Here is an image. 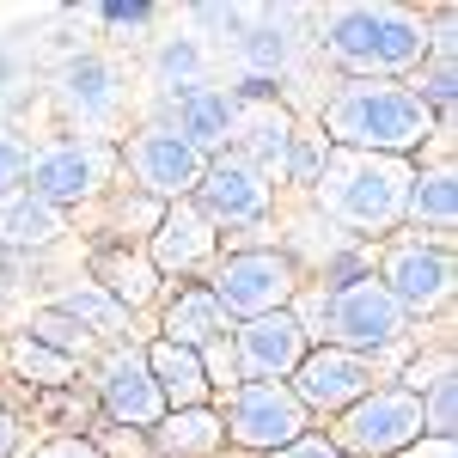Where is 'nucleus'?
Segmentation results:
<instances>
[{"label":"nucleus","mask_w":458,"mask_h":458,"mask_svg":"<svg viewBox=\"0 0 458 458\" xmlns=\"http://www.w3.org/2000/svg\"><path fill=\"white\" fill-rule=\"evenodd\" d=\"M214 306L226 318H239V324H250V318H269V312H287L293 306V293H300V269H293V257H282V250L257 245V250H233L220 269H214Z\"/></svg>","instance_id":"5"},{"label":"nucleus","mask_w":458,"mask_h":458,"mask_svg":"<svg viewBox=\"0 0 458 458\" xmlns=\"http://www.w3.org/2000/svg\"><path fill=\"white\" fill-rule=\"evenodd\" d=\"M190 202H196V214L208 226H257L269 214V183L250 165H239V159H214Z\"/></svg>","instance_id":"13"},{"label":"nucleus","mask_w":458,"mask_h":458,"mask_svg":"<svg viewBox=\"0 0 458 458\" xmlns=\"http://www.w3.org/2000/svg\"><path fill=\"white\" fill-rule=\"evenodd\" d=\"M263 25H245L239 31V62L250 68V80H276V73L287 68V55H293V37H287V19L293 13H257Z\"/></svg>","instance_id":"22"},{"label":"nucleus","mask_w":458,"mask_h":458,"mask_svg":"<svg viewBox=\"0 0 458 458\" xmlns=\"http://www.w3.org/2000/svg\"><path fill=\"white\" fill-rule=\"evenodd\" d=\"M62 105L80 116V123H105L116 110V68L105 55H73L62 68Z\"/></svg>","instance_id":"19"},{"label":"nucleus","mask_w":458,"mask_h":458,"mask_svg":"<svg viewBox=\"0 0 458 458\" xmlns=\"http://www.w3.org/2000/svg\"><path fill=\"white\" fill-rule=\"evenodd\" d=\"M318 312H324V330H318V336H324L330 349L360 354V360L397 349V343L410 336V312L386 293L379 276H360V282L324 293V300H318Z\"/></svg>","instance_id":"4"},{"label":"nucleus","mask_w":458,"mask_h":458,"mask_svg":"<svg viewBox=\"0 0 458 458\" xmlns=\"http://www.w3.org/2000/svg\"><path fill=\"white\" fill-rule=\"evenodd\" d=\"M403 220L434 226V233H453V220H458V177H453V165L416 172V183H410V202H403Z\"/></svg>","instance_id":"23"},{"label":"nucleus","mask_w":458,"mask_h":458,"mask_svg":"<svg viewBox=\"0 0 458 458\" xmlns=\"http://www.w3.org/2000/svg\"><path fill=\"white\" fill-rule=\"evenodd\" d=\"M153 80L165 86V98H183L202 86V43L196 37H165L153 49Z\"/></svg>","instance_id":"27"},{"label":"nucleus","mask_w":458,"mask_h":458,"mask_svg":"<svg viewBox=\"0 0 458 458\" xmlns=\"http://www.w3.org/2000/svg\"><path fill=\"white\" fill-rule=\"evenodd\" d=\"M19 440H25L19 416H13V410H0V458H13V453H19Z\"/></svg>","instance_id":"38"},{"label":"nucleus","mask_w":458,"mask_h":458,"mask_svg":"<svg viewBox=\"0 0 458 458\" xmlns=\"http://www.w3.org/2000/svg\"><path fill=\"white\" fill-rule=\"evenodd\" d=\"M55 233H62V220L49 202H37V196H13L6 208H0V239L19 250H43L55 245Z\"/></svg>","instance_id":"26"},{"label":"nucleus","mask_w":458,"mask_h":458,"mask_svg":"<svg viewBox=\"0 0 458 458\" xmlns=\"http://www.w3.org/2000/svg\"><path fill=\"white\" fill-rule=\"evenodd\" d=\"M55 312L73 318L86 336H123V330H129V306H116L98 282H80L73 293H62V300H55Z\"/></svg>","instance_id":"24"},{"label":"nucleus","mask_w":458,"mask_h":458,"mask_svg":"<svg viewBox=\"0 0 458 458\" xmlns=\"http://www.w3.org/2000/svg\"><path fill=\"white\" fill-rule=\"evenodd\" d=\"M324 159H330V141H324V135H293V147H287V172H282V177H293V183H318Z\"/></svg>","instance_id":"31"},{"label":"nucleus","mask_w":458,"mask_h":458,"mask_svg":"<svg viewBox=\"0 0 458 458\" xmlns=\"http://www.w3.org/2000/svg\"><path fill=\"white\" fill-rule=\"evenodd\" d=\"M190 25H196L202 37H233V43H239V31H245V6L202 0V6H190Z\"/></svg>","instance_id":"32"},{"label":"nucleus","mask_w":458,"mask_h":458,"mask_svg":"<svg viewBox=\"0 0 458 458\" xmlns=\"http://www.w3.org/2000/svg\"><path fill=\"white\" fill-rule=\"evenodd\" d=\"M214 336H226V312L214 306L208 287H183L172 306H165V336H159V343H177V349H208Z\"/></svg>","instance_id":"21"},{"label":"nucleus","mask_w":458,"mask_h":458,"mask_svg":"<svg viewBox=\"0 0 458 458\" xmlns=\"http://www.w3.org/2000/svg\"><path fill=\"white\" fill-rule=\"evenodd\" d=\"M220 428L245 446V453H282L306 434V410L287 391V379H250L226 391V416Z\"/></svg>","instance_id":"7"},{"label":"nucleus","mask_w":458,"mask_h":458,"mask_svg":"<svg viewBox=\"0 0 458 458\" xmlns=\"http://www.w3.org/2000/svg\"><path fill=\"white\" fill-rule=\"evenodd\" d=\"M123 159H129V172L141 183V196H153V202H190L202 172H208V159L183 141L177 129H153V123L129 141Z\"/></svg>","instance_id":"8"},{"label":"nucleus","mask_w":458,"mask_h":458,"mask_svg":"<svg viewBox=\"0 0 458 458\" xmlns=\"http://www.w3.org/2000/svg\"><path fill=\"white\" fill-rule=\"evenodd\" d=\"M416 440H422V403L403 386H373L360 403L343 410L330 446L336 453H360V458H397Z\"/></svg>","instance_id":"6"},{"label":"nucleus","mask_w":458,"mask_h":458,"mask_svg":"<svg viewBox=\"0 0 458 458\" xmlns=\"http://www.w3.org/2000/svg\"><path fill=\"white\" fill-rule=\"evenodd\" d=\"M98 287H105L116 306H147L153 300V287H159V269L147 263V257H129V250H110V257H98Z\"/></svg>","instance_id":"25"},{"label":"nucleus","mask_w":458,"mask_h":458,"mask_svg":"<svg viewBox=\"0 0 458 458\" xmlns=\"http://www.w3.org/2000/svg\"><path fill=\"white\" fill-rule=\"evenodd\" d=\"M25 172H31V159H25V141L0 129V196H13V190L25 183Z\"/></svg>","instance_id":"34"},{"label":"nucleus","mask_w":458,"mask_h":458,"mask_svg":"<svg viewBox=\"0 0 458 458\" xmlns=\"http://www.w3.org/2000/svg\"><path fill=\"white\" fill-rule=\"evenodd\" d=\"M293 379V397H300V410L312 416V410H324V416H343L349 403H360L367 391H373V360H360V354L349 349H306V360L287 373Z\"/></svg>","instance_id":"10"},{"label":"nucleus","mask_w":458,"mask_h":458,"mask_svg":"<svg viewBox=\"0 0 458 458\" xmlns=\"http://www.w3.org/2000/svg\"><path fill=\"white\" fill-rule=\"evenodd\" d=\"M324 135H330V147H343V153L410 159L434 135V110L403 80H349L324 105Z\"/></svg>","instance_id":"1"},{"label":"nucleus","mask_w":458,"mask_h":458,"mask_svg":"<svg viewBox=\"0 0 458 458\" xmlns=\"http://www.w3.org/2000/svg\"><path fill=\"white\" fill-rule=\"evenodd\" d=\"M410 183H416L410 159H379V153H343V147H330V159H324L312 190H318V202H324L330 220H343L354 233H391L403 220Z\"/></svg>","instance_id":"3"},{"label":"nucleus","mask_w":458,"mask_h":458,"mask_svg":"<svg viewBox=\"0 0 458 458\" xmlns=\"http://www.w3.org/2000/svg\"><path fill=\"white\" fill-rule=\"evenodd\" d=\"M386 293L403 312H440L453 300V250L446 245H422V239H403L386 250V269H379Z\"/></svg>","instance_id":"11"},{"label":"nucleus","mask_w":458,"mask_h":458,"mask_svg":"<svg viewBox=\"0 0 458 458\" xmlns=\"http://www.w3.org/2000/svg\"><path fill=\"white\" fill-rule=\"evenodd\" d=\"M147 354V373L165 397V410H208V379H202V360L196 349H177V343H153Z\"/></svg>","instance_id":"18"},{"label":"nucleus","mask_w":458,"mask_h":458,"mask_svg":"<svg viewBox=\"0 0 458 458\" xmlns=\"http://www.w3.org/2000/svg\"><path fill=\"white\" fill-rule=\"evenodd\" d=\"M13 367L25 373V379H37V386H68L73 379V360L55 349H43V343H31V336H19L13 343Z\"/></svg>","instance_id":"28"},{"label":"nucleus","mask_w":458,"mask_h":458,"mask_svg":"<svg viewBox=\"0 0 458 458\" xmlns=\"http://www.w3.org/2000/svg\"><path fill=\"white\" fill-rule=\"evenodd\" d=\"M269 458H349V453H336V446L318 440V434H300L293 446H282V453H269Z\"/></svg>","instance_id":"36"},{"label":"nucleus","mask_w":458,"mask_h":458,"mask_svg":"<svg viewBox=\"0 0 458 458\" xmlns=\"http://www.w3.org/2000/svg\"><path fill=\"white\" fill-rule=\"evenodd\" d=\"M147 434H153V453L159 458H208L226 440V428H220L214 410H165Z\"/></svg>","instance_id":"20"},{"label":"nucleus","mask_w":458,"mask_h":458,"mask_svg":"<svg viewBox=\"0 0 458 458\" xmlns=\"http://www.w3.org/2000/svg\"><path fill=\"white\" fill-rule=\"evenodd\" d=\"M31 343H43V349H55V354H68V360H80V354L92 349V336H86L73 318H62L55 306L31 318Z\"/></svg>","instance_id":"30"},{"label":"nucleus","mask_w":458,"mask_h":458,"mask_svg":"<svg viewBox=\"0 0 458 458\" xmlns=\"http://www.w3.org/2000/svg\"><path fill=\"white\" fill-rule=\"evenodd\" d=\"M147 19H153L147 0H110L105 6V25H147Z\"/></svg>","instance_id":"37"},{"label":"nucleus","mask_w":458,"mask_h":458,"mask_svg":"<svg viewBox=\"0 0 458 458\" xmlns=\"http://www.w3.org/2000/svg\"><path fill=\"white\" fill-rule=\"evenodd\" d=\"M0 300H6V263H0Z\"/></svg>","instance_id":"40"},{"label":"nucleus","mask_w":458,"mask_h":458,"mask_svg":"<svg viewBox=\"0 0 458 458\" xmlns=\"http://www.w3.org/2000/svg\"><path fill=\"white\" fill-rule=\"evenodd\" d=\"M196 360H202V379L208 386H239V354H233V336H214L208 349H196Z\"/></svg>","instance_id":"33"},{"label":"nucleus","mask_w":458,"mask_h":458,"mask_svg":"<svg viewBox=\"0 0 458 458\" xmlns=\"http://www.w3.org/2000/svg\"><path fill=\"white\" fill-rule=\"evenodd\" d=\"M98 397H105V416L123 422V428H153L165 416V397H159L153 373H147V354L135 349V343H123V349L98 367Z\"/></svg>","instance_id":"14"},{"label":"nucleus","mask_w":458,"mask_h":458,"mask_svg":"<svg viewBox=\"0 0 458 458\" xmlns=\"http://www.w3.org/2000/svg\"><path fill=\"white\" fill-rule=\"evenodd\" d=\"M239 116H245V105H239L226 86H196V92L177 98V123H172V129L208 159V153H226L233 129H239Z\"/></svg>","instance_id":"16"},{"label":"nucleus","mask_w":458,"mask_h":458,"mask_svg":"<svg viewBox=\"0 0 458 458\" xmlns=\"http://www.w3.org/2000/svg\"><path fill=\"white\" fill-rule=\"evenodd\" d=\"M324 49L354 80H397L428 62V19L403 6H336L324 19Z\"/></svg>","instance_id":"2"},{"label":"nucleus","mask_w":458,"mask_h":458,"mask_svg":"<svg viewBox=\"0 0 458 458\" xmlns=\"http://www.w3.org/2000/svg\"><path fill=\"white\" fill-rule=\"evenodd\" d=\"M403 458H458V453H453V440H428L422 434L416 446H403Z\"/></svg>","instance_id":"39"},{"label":"nucleus","mask_w":458,"mask_h":458,"mask_svg":"<svg viewBox=\"0 0 458 458\" xmlns=\"http://www.w3.org/2000/svg\"><path fill=\"white\" fill-rule=\"evenodd\" d=\"M233 141H239V165L263 177H282L287 172V147H293V123H287V110L276 105H257L250 116H239V129H233Z\"/></svg>","instance_id":"17"},{"label":"nucleus","mask_w":458,"mask_h":458,"mask_svg":"<svg viewBox=\"0 0 458 458\" xmlns=\"http://www.w3.org/2000/svg\"><path fill=\"white\" fill-rule=\"evenodd\" d=\"M416 403H422V434H428V440H453V428H458V379H453V373L434 379Z\"/></svg>","instance_id":"29"},{"label":"nucleus","mask_w":458,"mask_h":458,"mask_svg":"<svg viewBox=\"0 0 458 458\" xmlns=\"http://www.w3.org/2000/svg\"><path fill=\"white\" fill-rule=\"evenodd\" d=\"M116 165V147L105 141H62L49 147V153H37L31 159V190L37 202H49V208H68V202H86V196H98V183L110 177Z\"/></svg>","instance_id":"9"},{"label":"nucleus","mask_w":458,"mask_h":458,"mask_svg":"<svg viewBox=\"0 0 458 458\" xmlns=\"http://www.w3.org/2000/svg\"><path fill=\"white\" fill-rule=\"evenodd\" d=\"M31 458H105L92 440H80V434H62V440H43Z\"/></svg>","instance_id":"35"},{"label":"nucleus","mask_w":458,"mask_h":458,"mask_svg":"<svg viewBox=\"0 0 458 458\" xmlns=\"http://www.w3.org/2000/svg\"><path fill=\"white\" fill-rule=\"evenodd\" d=\"M306 324L293 312H269V318H250L233 330V354H239V386L250 379H287L300 360H306Z\"/></svg>","instance_id":"12"},{"label":"nucleus","mask_w":458,"mask_h":458,"mask_svg":"<svg viewBox=\"0 0 458 458\" xmlns=\"http://www.w3.org/2000/svg\"><path fill=\"white\" fill-rule=\"evenodd\" d=\"M214 257V226L196 214V202H165L159 226L147 233V263L159 276H183V269H202Z\"/></svg>","instance_id":"15"}]
</instances>
